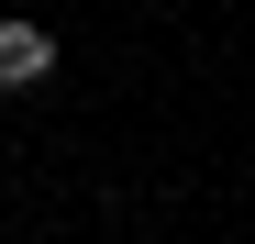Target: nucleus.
<instances>
[{
    "mask_svg": "<svg viewBox=\"0 0 255 244\" xmlns=\"http://www.w3.org/2000/svg\"><path fill=\"white\" fill-rule=\"evenodd\" d=\"M33 78H56V33L11 11V22H0V89H33Z\"/></svg>",
    "mask_w": 255,
    "mask_h": 244,
    "instance_id": "1",
    "label": "nucleus"
}]
</instances>
